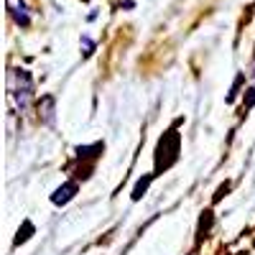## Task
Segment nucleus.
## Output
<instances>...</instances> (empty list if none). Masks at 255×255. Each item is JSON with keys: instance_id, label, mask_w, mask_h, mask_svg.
I'll return each mask as SVG.
<instances>
[{"instance_id": "obj_3", "label": "nucleus", "mask_w": 255, "mask_h": 255, "mask_svg": "<svg viewBox=\"0 0 255 255\" xmlns=\"http://www.w3.org/2000/svg\"><path fill=\"white\" fill-rule=\"evenodd\" d=\"M77 191H79V184H77V181H67V184H61L54 194H51V202H54V204H67V202L74 199Z\"/></svg>"}, {"instance_id": "obj_4", "label": "nucleus", "mask_w": 255, "mask_h": 255, "mask_svg": "<svg viewBox=\"0 0 255 255\" xmlns=\"http://www.w3.org/2000/svg\"><path fill=\"white\" fill-rule=\"evenodd\" d=\"M156 179V174H148L145 179H140L138 184H135V189H133V202H138L143 194H145V191H148V186H151V181Z\"/></svg>"}, {"instance_id": "obj_5", "label": "nucleus", "mask_w": 255, "mask_h": 255, "mask_svg": "<svg viewBox=\"0 0 255 255\" xmlns=\"http://www.w3.org/2000/svg\"><path fill=\"white\" fill-rule=\"evenodd\" d=\"M41 110H44V120L51 125L54 123V97L51 95H46L44 100H41Z\"/></svg>"}, {"instance_id": "obj_7", "label": "nucleus", "mask_w": 255, "mask_h": 255, "mask_svg": "<svg viewBox=\"0 0 255 255\" xmlns=\"http://www.w3.org/2000/svg\"><path fill=\"white\" fill-rule=\"evenodd\" d=\"M253 105H255V87H250V90H248V100H245V110H250Z\"/></svg>"}, {"instance_id": "obj_2", "label": "nucleus", "mask_w": 255, "mask_h": 255, "mask_svg": "<svg viewBox=\"0 0 255 255\" xmlns=\"http://www.w3.org/2000/svg\"><path fill=\"white\" fill-rule=\"evenodd\" d=\"M8 10H10V15L15 18L18 26H23V28L31 26V15H28V8H26L23 0H8Z\"/></svg>"}, {"instance_id": "obj_8", "label": "nucleus", "mask_w": 255, "mask_h": 255, "mask_svg": "<svg viewBox=\"0 0 255 255\" xmlns=\"http://www.w3.org/2000/svg\"><path fill=\"white\" fill-rule=\"evenodd\" d=\"M82 46H84V56H90L95 51V44H92L90 38H82Z\"/></svg>"}, {"instance_id": "obj_6", "label": "nucleus", "mask_w": 255, "mask_h": 255, "mask_svg": "<svg viewBox=\"0 0 255 255\" xmlns=\"http://www.w3.org/2000/svg\"><path fill=\"white\" fill-rule=\"evenodd\" d=\"M28 232H33V225H31V222H26V225H23V235H20V232H18V238H15V243H23V240H28V238H31Z\"/></svg>"}, {"instance_id": "obj_1", "label": "nucleus", "mask_w": 255, "mask_h": 255, "mask_svg": "<svg viewBox=\"0 0 255 255\" xmlns=\"http://www.w3.org/2000/svg\"><path fill=\"white\" fill-rule=\"evenodd\" d=\"M8 90H10V97L15 100L18 108L26 110L31 97H33V79H31V74L26 69H13L10 79H8Z\"/></svg>"}]
</instances>
